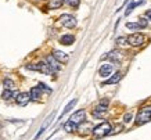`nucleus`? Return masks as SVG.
Returning a JSON list of instances; mask_svg holds the SVG:
<instances>
[{"label":"nucleus","instance_id":"nucleus-1","mask_svg":"<svg viewBox=\"0 0 151 140\" xmlns=\"http://www.w3.org/2000/svg\"><path fill=\"white\" fill-rule=\"evenodd\" d=\"M150 121H151V105H147V107H143L137 113L136 125H143V123L150 122Z\"/></svg>","mask_w":151,"mask_h":140},{"label":"nucleus","instance_id":"nucleus-2","mask_svg":"<svg viewBox=\"0 0 151 140\" xmlns=\"http://www.w3.org/2000/svg\"><path fill=\"white\" fill-rule=\"evenodd\" d=\"M112 128H111V123L110 122H103L100 125H97L94 129H93V135L96 137H103L105 135H110Z\"/></svg>","mask_w":151,"mask_h":140},{"label":"nucleus","instance_id":"nucleus-3","mask_svg":"<svg viewBox=\"0 0 151 140\" xmlns=\"http://www.w3.org/2000/svg\"><path fill=\"white\" fill-rule=\"evenodd\" d=\"M129 42V45L130 46H134V47H137V46H142L146 40V36L143 35V33H133L130 36L126 39Z\"/></svg>","mask_w":151,"mask_h":140},{"label":"nucleus","instance_id":"nucleus-4","mask_svg":"<svg viewBox=\"0 0 151 140\" xmlns=\"http://www.w3.org/2000/svg\"><path fill=\"white\" fill-rule=\"evenodd\" d=\"M60 21H61V24H63L65 28H69V29L76 27V18L72 17V15H69V14L61 15V17H60Z\"/></svg>","mask_w":151,"mask_h":140},{"label":"nucleus","instance_id":"nucleus-5","mask_svg":"<svg viewBox=\"0 0 151 140\" xmlns=\"http://www.w3.org/2000/svg\"><path fill=\"white\" fill-rule=\"evenodd\" d=\"M85 118H86V113H85L83 110H78L76 113H73L72 115H71V118H69V121L75 122V123L78 125V123H81V122L85 121Z\"/></svg>","mask_w":151,"mask_h":140},{"label":"nucleus","instance_id":"nucleus-6","mask_svg":"<svg viewBox=\"0 0 151 140\" xmlns=\"http://www.w3.org/2000/svg\"><path fill=\"white\" fill-rule=\"evenodd\" d=\"M107 100H104L103 101V104H100V105H97L96 108H94V111H93V115L96 118H103L104 117V114H105V111H107Z\"/></svg>","mask_w":151,"mask_h":140},{"label":"nucleus","instance_id":"nucleus-7","mask_svg":"<svg viewBox=\"0 0 151 140\" xmlns=\"http://www.w3.org/2000/svg\"><path fill=\"white\" fill-rule=\"evenodd\" d=\"M53 57L61 64H65L69 61L68 54H65L64 51H61V50H54V51H53Z\"/></svg>","mask_w":151,"mask_h":140},{"label":"nucleus","instance_id":"nucleus-8","mask_svg":"<svg viewBox=\"0 0 151 140\" xmlns=\"http://www.w3.org/2000/svg\"><path fill=\"white\" fill-rule=\"evenodd\" d=\"M112 71H114V67L111 64H103L100 67V69H99V74H100V76L107 78L112 74Z\"/></svg>","mask_w":151,"mask_h":140},{"label":"nucleus","instance_id":"nucleus-9","mask_svg":"<svg viewBox=\"0 0 151 140\" xmlns=\"http://www.w3.org/2000/svg\"><path fill=\"white\" fill-rule=\"evenodd\" d=\"M29 100H31V96L28 95V93H18V95L15 96V101L18 105H27L29 103Z\"/></svg>","mask_w":151,"mask_h":140},{"label":"nucleus","instance_id":"nucleus-10","mask_svg":"<svg viewBox=\"0 0 151 140\" xmlns=\"http://www.w3.org/2000/svg\"><path fill=\"white\" fill-rule=\"evenodd\" d=\"M37 71L46 74V75H53L54 71L51 69V67L47 63H37Z\"/></svg>","mask_w":151,"mask_h":140},{"label":"nucleus","instance_id":"nucleus-11","mask_svg":"<svg viewBox=\"0 0 151 140\" xmlns=\"http://www.w3.org/2000/svg\"><path fill=\"white\" fill-rule=\"evenodd\" d=\"M46 60H47V64L50 65L51 69H53L54 72L60 71V68H61V67H60V63L54 58V57H53V56H47V58H46Z\"/></svg>","mask_w":151,"mask_h":140},{"label":"nucleus","instance_id":"nucleus-12","mask_svg":"<svg viewBox=\"0 0 151 140\" xmlns=\"http://www.w3.org/2000/svg\"><path fill=\"white\" fill-rule=\"evenodd\" d=\"M29 96H31V99L32 100H39V97L42 96V89L39 87V86H33L32 89H31Z\"/></svg>","mask_w":151,"mask_h":140},{"label":"nucleus","instance_id":"nucleus-13","mask_svg":"<svg viewBox=\"0 0 151 140\" xmlns=\"http://www.w3.org/2000/svg\"><path fill=\"white\" fill-rule=\"evenodd\" d=\"M64 131H67L68 133H72V132L78 131V125H76L75 122H72V121H67L64 123Z\"/></svg>","mask_w":151,"mask_h":140},{"label":"nucleus","instance_id":"nucleus-14","mask_svg":"<svg viewBox=\"0 0 151 140\" xmlns=\"http://www.w3.org/2000/svg\"><path fill=\"white\" fill-rule=\"evenodd\" d=\"M73 42H75V38H73L72 35H64V36H61V39H60V43L64 46L72 45Z\"/></svg>","mask_w":151,"mask_h":140},{"label":"nucleus","instance_id":"nucleus-15","mask_svg":"<svg viewBox=\"0 0 151 140\" xmlns=\"http://www.w3.org/2000/svg\"><path fill=\"white\" fill-rule=\"evenodd\" d=\"M121 79H122V74H121V72H116L114 76H111L108 81L104 82V86H105V85H114V83H118Z\"/></svg>","mask_w":151,"mask_h":140},{"label":"nucleus","instance_id":"nucleus-16","mask_svg":"<svg viewBox=\"0 0 151 140\" xmlns=\"http://www.w3.org/2000/svg\"><path fill=\"white\" fill-rule=\"evenodd\" d=\"M15 92L13 90H10V89H6L4 92H3V95H1V97H3V100H10V99H13V97H15Z\"/></svg>","mask_w":151,"mask_h":140},{"label":"nucleus","instance_id":"nucleus-17","mask_svg":"<svg viewBox=\"0 0 151 140\" xmlns=\"http://www.w3.org/2000/svg\"><path fill=\"white\" fill-rule=\"evenodd\" d=\"M63 0H50V3H49V9H60L61 6H63Z\"/></svg>","mask_w":151,"mask_h":140},{"label":"nucleus","instance_id":"nucleus-18","mask_svg":"<svg viewBox=\"0 0 151 140\" xmlns=\"http://www.w3.org/2000/svg\"><path fill=\"white\" fill-rule=\"evenodd\" d=\"M3 86H4L6 89H10V90H13V89H14V82L11 81V79H9V78H6L4 81H3Z\"/></svg>","mask_w":151,"mask_h":140},{"label":"nucleus","instance_id":"nucleus-19","mask_svg":"<svg viewBox=\"0 0 151 140\" xmlns=\"http://www.w3.org/2000/svg\"><path fill=\"white\" fill-rule=\"evenodd\" d=\"M76 101H78V100H76V99H75V100H72V101H71V103H69L68 105H67V107H65V110H64V111H63V113H61V117H64L65 114L68 113L69 110H71V108H72V107H73V105H75V104H76Z\"/></svg>","mask_w":151,"mask_h":140},{"label":"nucleus","instance_id":"nucleus-20","mask_svg":"<svg viewBox=\"0 0 151 140\" xmlns=\"http://www.w3.org/2000/svg\"><path fill=\"white\" fill-rule=\"evenodd\" d=\"M142 3H143V1H140V3H132V4H130V6L128 7V9H126L125 14H126V15H129V14H130V13L133 11V9H134V7H137V6H139V4H142Z\"/></svg>","mask_w":151,"mask_h":140},{"label":"nucleus","instance_id":"nucleus-21","mask_svg":"<svg viewBox=\"0 0 151 140\" xmlns=\"http://www.w3.org/2000/svg\"><path fill=\"white\" fill-rule=\"evenodd\" d=\"M63 1H65V3L69 4L71 7H78L79 3H81V0H63Z\"/></svg>","mask_w":151,"mask_h":140},{"label":"nucleus","instance_id":"nucleus-22","mask_svg":"<svg viewBox=\"0 0 151 140\" xmlns=\"http://www.w3.org/2000/svg\"><path fill=\"white\" fill-rule=\"evenodd\" d=\"M126 28L128 29H140V25H139V22H128Z\"/></svg>","mask_w":151,"mask_h":140},{"label":"nucleus","instance_id":"nucleus-23","mask_svg":"<svg viewBox=\"0 0 151 140\" xmlns=\"http://www.w3.org/2000/svg\"><path fill=\"white\" fill-rule=\"evenodd\" d=\"M139 25H140V28H147L148 21H147L146 18H140V19H139Z\"/></svg>","mask_w":151,"mask_h":140},{"label":"nucleus","instance_id":"nucleus-24","mask_svg":"<svg viewBox=\"0 0 151 140\" xmlns=\"http://www.w3.org/2000/svg\"><path fill=\"white\" fill-rule=\"evenodd\" d=\"M39 87H40V89H43V90L49 92V93H50V92H51V89H50V87H47V86L45 85V83H39Z\"/></svg>","mask_w":151,"mask_h":140},{"label":"nucleus","instance_id":"nucleus-25","mask_svg":"<svg viewBox=\"0 0 151 140\" xmlns=\"http://www.w3.org/2000/svg\"><path fill=\"white\" fill-rule=\"evenodd\" d=\"M130 119H132V114H126L124 117V121L125 122H130Z\"/></svg>","mask_w":151,"mask_h":140},{"label":"nucleus","instance_id":"nucleus-26","mask_svg":"<svg viewBox=\"0 0 151 140\" xmlns=\"http://www.w3.org/2000/svg\"><path fill=\"white\" fill-rule=\"evenodd\" d=\"M147 17L151 19V10H148V11H147Z\"/></svg>","mask_w":151,"mask_h":140}]
</instances>
